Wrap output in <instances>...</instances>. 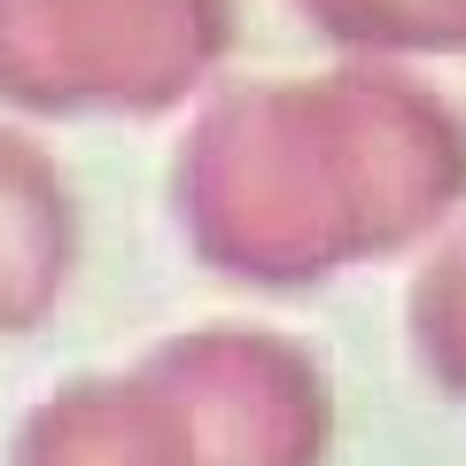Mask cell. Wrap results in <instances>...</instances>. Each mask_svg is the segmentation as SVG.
Returning a JSON list of instances; mask_svg holds the SVG:
<instances>
[{"instance_id":"ba28073f","label":"cell","mask_w":466,"mask_h":466,"mask_svg":"<svg viewBox=\"0 0 466 466\" xmlns=\"http://www.w3.org/2000/svg\"><path fill=\"white\" fill-rule=\"evenodd\" d=\"M451 47H466V0H451Z\"/></svg>"},{"instance_id":"8992f818","label":"cell","mask_w":466,"mask_h":466,"mask_svg":"<svg viewBox=\"0 0 466 466\" xmlns=\"http://www.w3.org/2000/svg\"><path fill=\"white\" fill-rule=\"evenodd\" d=\"M412 342H420V366H428L451 397H466V233L420 272V288H412Z\"/></svg>"},{"instance_id":"277c9868","label":"cell","mask_w":466,"mask_h":466,"mask_svg":"<svg viewBox=\"0 0 466 466\" xmlns=\"http://www.w3.org/2000/svg\"><path fill=\"white\" fill-rule=\"evenodd\" d=\"M8 466H195L171 397L140 381H70L16 428Z\"/></svg>"},{"instance_id":"52a82bcc","label":"cell","mask_w":466,"mask_h":466,"mask_svg":"<svg viewBox=\"0 0 466 466\" xmlns=\"http://www.w3.org/2000/svg\"><path fill=\"white\" fill-rule=\"evenodd\" d=\"M303 24L358 47H451V0H296Z\"/></svg>"},{"instance_id":"3957f363","label":"cell","mask_w":466,"mask_h":466,"mask_svg":"<svg viewBox=\"0 0 466 466\" xmlns=\"http://www.w3.org/2000/svg\"><path fill=\"white\" fill-rule=\"evenodd\" d=\"M148 381L171 397L195 466H319L327 451V373L280 334L218 327L164 342Z\"/></svg>"},{"instance_id":"7a4b0ae2","label":"cell","mask_w":466,"mask_h":466,"mask_svg":"<svg viewBox=\"0 0 466 466\" xmlns=\"http://www.w3.org/2000/svg\"><path fill=\"white\" fill-rule=\"evenodd\" d=\"M226 47V0H0V101L39 116L164 109Z\"/></svg>"},{"instance_id":"6da1fadb","label":"cell","mask_w":466,"mask_h":466,"mask_svg":"<svg viewBox=\"0 0 466 466\" xmlns=\"http://www.w3.org/2000/svg\"><path fill=\"white\" fill-rule=\"evenodd\" d=\"M466 187V125L397 70L241 86L179 148V226L218 272L303 288L350 257L404 249Z\"/></svg>"},{"instance_id":"5b68a950","label":"cell","mask_w":466,"mask_h":466,"mask_svg":"<svg viewBox=\"0 0 466 466\" xmlns=\"http://www.w3.org/2000/svg\"><path fill=\"white\" fill-rule=\"evenodd\" d=\"M70 280V195L24 133H0V334L47 319Z\"/></svg>"}]
</instances>
